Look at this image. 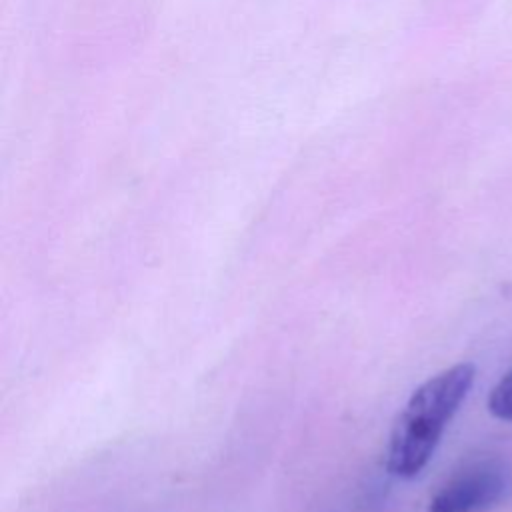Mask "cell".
Here are the masks:
<instances>
[{"label":"cell","instance_id":"6da1fadb","mask_svg":"<svg viewBox=\"0 0 512 512\" xmlns=\"http://www.w3.org/2000/svg\"><path fill=\"white\" fill-rule=\"evenodd\" d=\"M476 368L454 364L420 384L394 422L386 450L390 474L410 480L430 462L448 422L474 384Z\"/></svg>","mask_w":512,"mask_h":512},{"label":"cell","instance_id":"7a4b0ae2","mask_svg":"<svg viewBox=\"0 0 512 512\" xmlns=\"http://www.w3.org/2000/svg\"><path fill=\"white\" fill-rule=\"evenodd\" d=\"M512 496V468L480 458L454 472L430 498L426 512H492Z\"/></svg>","mask_w":512,"mask_h":512},{"label":"cell","instance_id":"3957f363","mask_svg":"<svg viewBox=\"0 0 512 512\" xmlns=\"http://www.w3.org/2000/svg\"><path fill=\"white\" fill-rule=\"evenodd\" d=\"M486 406L494 418L512 422V368L490 390Z\"/></svg>","mask_w":512,"mask_h":512}]
</instances>
